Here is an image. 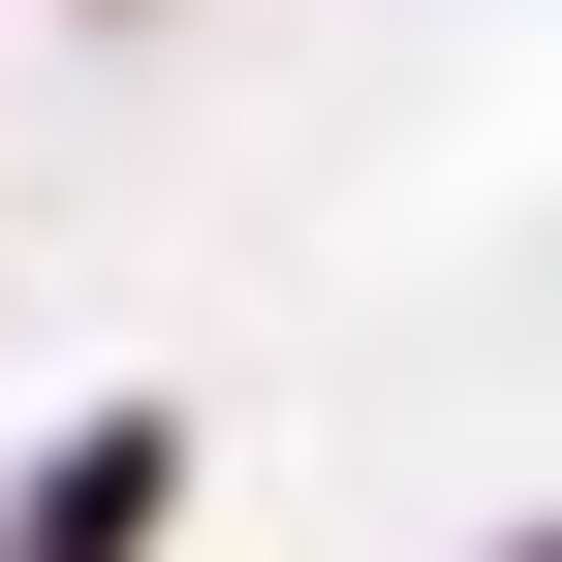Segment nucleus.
<instances>
[{
    "label": "nucleus",
    "instance_id": "obj_2",
    "mask_svg": "<svg viewBox=\"0 0 562 562\" xmlns=\"http://www.w3.org/2000/svg\"><path fill=\"white\" fill-rule=\"evenodd\" d=\"M531 562H562V531H531Z\"/></svg>",
    "mask_w": 562,
    "mask_h": 562
},
{
    "label": "nucleus",
    "instance_id": "obj_1",
    "mask_svg": "<svg viewBox=\"0 0 562 562\" xmlns=\"http://www.w3.org/2000/svg\"><path fill=\"white\" fill-rule=\"evenodd\" d=\"M157 531H188V438H157V406H94V438L32 469V531H0V562H157Z\"/></svg>",
    "mask_w": 562,
    "mask_h": 562
}]
</instances>
